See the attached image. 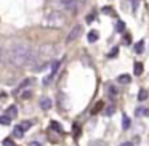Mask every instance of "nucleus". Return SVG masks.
Wrapping results in <instances>:
<instances>
[{
	"instance_id": "f257e3e1",
	"label": "nucleus",
	"mask_w": 149,
	"mask_h": 146,
	"mask_svg": "<svg viewBox=\"0 0 149 146\" xmlns=\"http://www.w3.org/2000/svg\"><path fill=\"white\" fill-rule=\"evenodd\" d=\"M31 58V47L27 45L26 42H18L15 43L10 48V53H8V59H10V64L15 66V68H21L24 66Z\"/></svg>"
},
{
	"instance_id": "f03ea898",
	"label": "nucleus",
	"mask_w": 149,
	"mask_h": 146,
	"mask_svg": "<svg viewBox=\"0 0 149 146\" xmlns=\"http://www.w3.org/2000/svg\"><path fill=\"white\" fill-rule=\"evenodd\" d=\"M43 24L48 27H59L64 24V15L59 13V11H50L48 15L45 16V21Z\"/></svg>"
},
{
	"instance_id": "7ed1b4c3",
	"label": "nucleus",
	"mask_w": 149,
	"mask_h": 146,
	"mask_svg": "<svg viewBox=\"0 0 149 146\" xmlns=\"http://www.w3.org/2000/svg\"><path fill=\"white\" fill-rule=\"evenodd\" d=\"M80 34H82V26H80V24H77V26H74L71 31H69L66 40H68V42H74V40H77L79 37H80Z\"/></svg>"
},
{
	"instance_id": "20e7f679",
	"label": "nucleus",
	"mask_w": 149,
	"mask_h": 146,
	"mask_svg": "<svg viewBox=\"0 0 149 146\" xmlns=\"http://www.w3.org/2000/svg\"><path fill=\"white\" fill-rule=\"evenodd\" d=\"M59 64H61V61H59V59H58V61H55V63H52V74H50L48 77L45 79V84H50V80L53 79V75H55L56 72H58V69H59Z\"/></svg>"
},
{
	"instance_id": "39448f33",
	"label": "nucleus",
	"mask_w": 149,
	"mask_h": 146,
	"mask_svg": "<svg viewBox=\"0 0 149 146\" xmlns=\"http://www.w3.org/2000/svg\"><path fill=\"white\" fill-rule=\"evenodd\" d=\"M61 3L68 11H75V7H77V2L75 0H61Z\"/></svg>"
},
{
	"instance_id": "423d86ee",
	"label": "nucleus",
	"mask_w": 149,
	"mask_h": 146,
	"mask_svg": "<svg viewBox=\"0 0 149 146\" xmlns=\"http://www.w3.org/2000/svg\"><path fill=\"white\" fill-rule=\"evenodd\" d=\"M52 100H50L48 96H42L40 98V108H42V109H45V111H48L50 108H52Z\"/></svg>"
},
{
	"instance_id": "0eeeda50",
	"label": "nucleus",
	"mask_w": 149,
	"mask_h": 146,
	"mask_svg": "<svg viewBox=\"0 0 149 146\" xmlns=\"http://www.w3.org/2000/svg\"><path fill=\"white\" fill-rule=\"evenodd\" d=\"M5 116L7 117H10V119H13V117H16L18 116V109H16V106H10L7 109V112H5Z\"/></svg>"
},
{
	"instance_id": "6e6552de",
	"label": "nucleus",
	"mask_w": 149,
	"mask_h": 146,
	"mask_svg": "<svg viewBox=\"0 0 149 146\" xmlns=\"http://www.w3.org/2000/svg\"><path fill=\"white\" fill-rule=\"evenodd\" d=\"M119 84H123V85H127V84H130L132 82V77H130L128 74H122V75H119Z\"/></svg>"
},
{
	"instance_id": "1a4fd4ad",
	"label": "nucleus",
	"mask_w": 149,
	"mask_h": 146,
	"mask_svg": "<svg viewBox=\"0 0 149 146\" xmlns=\"http://www.w3.org/2000/svg\"><path fill=\"white\" fill-rule=\"evenodd\" d=\"M98 37H100V34H98L96 31H90V32H88V42L95 43L98 40Z\"/></svg>"
},
{
	"instance_id": "9d476101",
	"label": "nucleus",
	"mask_w": 149,
	"mask_h": 146,
	"mask_svg": "<svg viewBox=\"0 0 149 146\" xmlns=\"http://www.w3.org/2000/svg\"><path fill=\"white\" fill-rule=\"evenodd\" d=\"M10 122H11L10 117H7L5 114L3 116H0V125H10Z\"/></svg>"
},
{
	"instance_id": "9b49d317",
	"label": "nucleus",
	"mask_w": 149,
	"mask_h": 146,
	"mask_svg": "<svg viewBox=\"0 0 149 146\" xmlns=\"http://www.w3.org/2000/svg\"><path fill=\"white\" fill-rule=\"evenodd\" d=\"M13 135L16 136V138H21V136L24 135V132L21 130V127H19V125H18V127H15V130H13Z\"/></svg>"
},
{
	"instance_id": "f8f14e48",
	"label": "nucleus",
	"mask_w": 149,
	"mask_h": 146,
	"mask_svg": "<svg viewBox=\"0 0 149 146\" xmlns=\"http://www.w3.org/2000/svg\"><path fill=\"white\" fill-rule=\"evenodd\" d=\"M146 98H148V92H146L144 88H141V90H139V93H138V100L139 101H144Z\"/></svg>"
},
{
	"instance_id": "ddd939ff",
	"label": "nucleus",
	"mask_w": 149,
	"mask_h": 146,
	"mask_svg": "<svg viewBox=\"0 0 149 146\" xmlns=\"http://www.w3.org/2000/svg\"><path fill=\"white\" fill-rule=\"evenodd\" d=\"M143 74V64L141 63H136L135 64V75H141Z\"/></svg>"
},
{
	"instance_id": "4468645a",
	"label": "nucleus",
	"mask_w": 149,
	"mask_h": 146,
	"mask_svg": "<svg viewBox=\"0 0 149 146\" xmlns=\"http://www.w3.org/2000/svg\"><path fill=\"white\" fill-rule=\"evenodd\" d=\"M116 31L117 32H123V31H125V23H123V21H119V23L116 24Z\"/></svg>"
},
{
	"instance_id": "2eb2a0df",
	"label": "nucleus",
	"mask_w": 149,
	"mask_h": 146,
	"mask_svg": "<svg viewBox=\"0 0 149 146\" xmlns=\"http://www.w3.org/2000/svg\"><path fill=\"white\" fill-rule=\"evenodd\" d=\"M143 47H144V42L141 40V42H138V43L135 45V52H136V53H143Z\"/></svg>"
},
{
	"instance_id": "dca6fc26",
	"label": "nucleus",
	"mask_w": 149,
	"mask_h": 146,
	"mask_svg": "<svg viewBox=\"0 0 149 146\" xmlns=\"http://www.w3.org/2000/svg\"><path fill=\"white\" fill-rule=\"evenodd\" d=\"M136 116H149V109H144V108H141V109L136 111Z\"/></svg>"
},
{
	"instance_id": "f3484780",
	"label": "nucleus",
	"mask_w": 149,
	"mask_h": 146,
	"mask_svg": "<svg viewBox=\"0 0 149 146\" xmlns=\"http://www.w3.org/2000/svg\"><path fill=\"white\" fill-rule=\"evenodd\" d=\"M139 2H141V0H130V3H132V10H133V11H136V10H138Z\"/></svg>"
},
{
	"instance_id": "a211bd4d",
	"label": "nucleus",
	"mask_w": 149,
	"mask_h": 146,
	"mask_svg": "<svg viewBox=\"0 0 149 146\" xmlns=\"http://www.w3.org/2000/svg\"><path fill=\"white\" fill-rule=\"evenodd\" d=\"M122 127H123V130H127L130 127V119L127 116H123V122H122Z\"/></svg>"
},
{
	"instance_id": "6ab92c4d",
	"label": "nucleus",
	"mask_w": 149,
	"mask_h": 146,
	"mask_svg": "<svg viewBox=\"0 0 149 146\" xmlns=\"http://www.w3.org/2000/svg\"><path fill=\"white\" fill-rule=\"evenodd\" d=\"M19 127H21V130L24 132V130H27V129H31V127H32V122H27V120H26V122H23Z\"/></svg>"
},
{
	"instance_id": "aec40b11",
	"label": "nucleus",
	"mask_w": 149,
	"mask_h": 146,
	"mask_svg": "<svg viewBox=\"0 0 149 146\" xmlns=\"http://www.w3.org/2000/svg\"><path fill=\"white\" fill-rule=\"evenodd\" d=\"M103 104H104V103H103V101H100V103H98V104H96V106H95V109H91V114H96V112H98V111H100V109H101V108H103Z\"/></svg>"
},
{
	"instance_id": "412c9836",
	"label": "nucleus",
	"mask_w": 149,
	"mask_h": 146,
	"mask_svg": "<svg viewBox=\"0 0 149 146\" xmlns=\"http://www.w3.org/2000/svg\"><path fill=\"white\" fill-rule=\"evenodd\" d=\"M109 95H111V96H117V90H116V87H114V85H111V87H109Z\"/></svg>"
},
{
	"instance_id": "4be33fe9",
	"label": "nucleus",
	"mask_w": 149,
	"mask_h": 146,
	"mask_svg": "<svg viewBox=\"0 0 149 146\" xmlns=\"http://www.w3.org/2000/svg\"><path fill=\"white\" fill-rule=\"evenodd\" d=\"M114 111H116V108H114V106H109V108L106 109V116H112Z\"/></svg>"
},
{
	"instance_id": "5701e85b",
	"label": "nucleus",
	"mask_w": 149,
	"mask_h": 146,
	"mask_svg": "<svg viewBox=\"0 0 149 146\" xmlns=\"http://www.w3.org/2000/svg\"><path fill=\"white\" fill-rule=\"evenodd\" d=\"M52 129H56V132H61V125L58 122H52Z\"/></svg>"
},
{
	"instance_id": "b1692460",
	"label": "nucleus",
	"mask_w": 149,
	"mask_h": 146,
	"mask_svg": "<svg viewBox=\"0 0 149 146\" xmlns=\"http://www.w3.org/2000/svg\"><path fill=\"white\" fill-rule=\"evenodd\" d=\"M117 53H119V48H117V47H116V48H112V52L109 53V58H114V56H116Z\"/></svg>"
},
{
	"instance_id": "393cba45",
	"label": "nucleus",
	"mask_w": 149,
	"mask_h": 146,
	"mask_svg": "<svg viewBox=\"0 0 149 146\" xmlns=\"http://www.w3.org/2000/svg\"><path fill=\"white\" fill-rule=\"evenodd\" d=\"M3 146H13V141H11V140H3Z\"/></svg>"
},
{
	"instance_id": "a878e982",
	"label": "nucleus",
	"mask_w": 149,
	"mask_h": 146,
	"mask_svg": "<svg viewBox=\"0 0 149 146\" xmlns=\"http://www.w3.org/2000/svg\"><path fill=\"white\" fill-rule=\"evenodd\" d=\"M103 11H104V13H112V15H114L112 8H109V7H104V8H103Z\"/></svg>"
},
{
	"instance_id": "bb28decb",
	"label": "nucleus",
	"mask_w": 149,
	"mask_h": 146,
	"mask_svg": "<svg viewBox=\"0 0 149 146\" xmlns=\"http://www.w3.org/2000/svg\"><path fill=\"white\" fill-rule=\"evenodd\" d=\"M21 96H23V98H27V96H31V92H29V90H26V93H23Z\"/></svg>"
},
{
	"instance_id": "cd10ccee",
	"label": "nucleus",
	"mask_w": 149,
	"mask_h": 146,
	"mask_svg": "<svg viewBox=\"0 0 149 146\" xmlns=\"http://www.w3.org/2000/svg\"><path fill=\"white\" fill-rule=\"evenodd\" d=\"M120 146H133V143H130V141H127V143H122Z\"/></svg>"
},
{
	"instance_id": "c85d7f7f",
	"label": "nucleus",
	"mask_w": 149,
	"mask_h": 146,
	"mask_svg": "<svg viewBox=\"0 0 149 146\" xmlns=\"http://www.w3.org/2000/svg\"><path fill=\"white\" fill-rule=\"evenodd\" d=\"M29 146H40V143H37V141H32Z\"/></svg>"
},
{
	"instance_id": "c756f323",
	"label": "nucleus",
	"mask_w": 149,
	"mask_h": 146,
	"mask_svg": "<svg viewBox=\"0 0 149 146\" xmlns=\"http://www.w3.org/2000/svg\"><path fill=\"white\" fill-rule=\"evenodd\" d=\"M75 2H80V3H85V2H87V0H75Z\"/></svg>"
},
{
	"instance_id": "7c9ffc66",
	"label": "nucleus",
	"mask_w": 149,
	"mask_h": 146,
	"mask_svg": "<svg viewBox=\"0 0 149 146\" xmlns=\"http://www.w3.org/2000/svg\"><path fill=\"white\" fill-rule=\"evenodd\" d=\"M0 61H2V48H0Z\"/></svg>"
}]
</instances>
